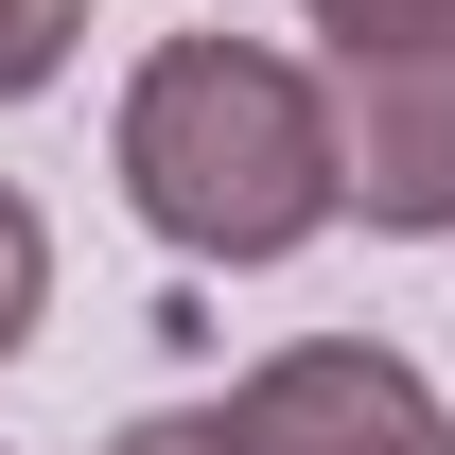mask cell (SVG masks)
I'll return each instance as SVG.
<instances>
[{
    "label": "cell",
    "mask_w": 455,
    "mask_h": 455,
    "mask_svg": "<svg viewBox=\"0 0 455 455\" xmlns=\"http://www.w3.org/2000/svg\"><path fill=\"white\" fill-rule=\"evenodd\" d=\"M298 18L333 36V70L350 53H438V36H455V0H298Z\"/></svg>",
    "instance_id": "5b68a950"
},
{
    "label": "cell",
    "mask_w": 455,
    "mask_h": 455,
    "mask_svg": "<svg viewBox=\"0 0 455 455\" xmlns=\"http://www.w3.org/2000/svg\"><path fill=\"white\" fill-rule=\"evenodd\" d=\"M70 36H88V0H0V106H36L70 70Z\"/></svg>",
    "instance_id": "8992f818"
},
{
    "label": "cell",
    "mask_w": 455,
    "mask_h": 455,
    "mask_svg": "<svg viewBox=\"0 0 455 455\" xmlns=\"http://www.w3.org/2000/svg\"><path fill=\"white\" fill-rule=\"evenodd\" d=\"M228 438L245 455H455V420L386 333H298L228 386Z\"/></svg>",
    "instance_id": "7a4b0ae2"
},
{
    "label": "cell",
    "mask_w": 455,
    "mask_h": 455,
    "mask_svg": "<svg viewBox=\"0 0 455 455\" xmlns=\"http://www.w3.org/2000/svg\"><path fill=\"white\" fill-rule=\"evenodd\" d=\"M315 106H333V211L438 245L455 228V36L438 53H350Z\"/></svg>",
    "instance_id": "3957f363"
},
{
    "label": "cell",
    "mask_w": 455,
    "mask_h": 455,
    "mask_svg": "<svg viewBox=\"0 0 455 455\" xmlns=\"http://www.w3.org/2000/svg\"><path fill=\"white\" fill-rule=\"evenodd\" d=\"M106 158H123V211L175 263H298L333 228V106L263 36H158Z\"/></svg>",
    "instance_id": "6da1fadb"
},
{
    "label": "cell",
    "mask_w": 455,
    "mask_h": 455,
    "mask_svg": "<svg viewBox=\"0 0 455 455\" xmlns=\"http://www.w3.org/2000/svg\"><path fill=\"white\" fill-rule=\"evenodd\" d=\"M36 315H53V228H36V193L0 175V368L36 350Z\"/></svg>",
    "instance_id": "277c9868"
},
{
    "label": "cell",
    "mask_w": 455,
    "mask_h": 455,
    "mask_svg": "<svg viewBox=\"0 0 455 455\" xmlns=\"http://www.w3.org/2000/svg\"><path fill=\"white\" fill-rule=\"evenodd\" d=\"M106 455H245V438H228V403H158V420H123Z\"/></svg>",
    "instance_id": "52a82bcc"
}]
</instances>
